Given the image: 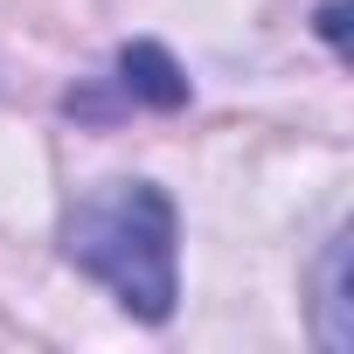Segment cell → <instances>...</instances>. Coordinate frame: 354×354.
Returning <instances> with one entry per match:
<instances>
[{
    "mask_svg": "<svg viewBox=\"0 0 354 354\" xmlns=\"http://www.w3.org/2000/svg\"><path fill=\"white\" fill-rule=\"evenodd\" d=\"M63 250L77 271H91L97 285L118 292L125 313L139 319H167L181 299V271H174V202L153 181H104L77 202Z\"/></svg>",
    "mask_w": 354,
    "mask_h": 354,
    "instance_id": "cell-1",
    "label": "cell"
},
{
    "mask_svg": "<svg viewBox=\"0 0 354 354\" xmlns=\"http://www.w3.org/2000/svg\"><path fill=\"white\" fill-rule=\"evenodd\" d=\"M118 70H125V91L146 97V104H181V97H188V77L174 70L167 49H153V42H132V49L118 56Z\"/></svg>",
    "mask_w": 354,
    "mask_h": 354,
    "instance_id": "cell-2",
    "label": "cell"
}]
</instances>
